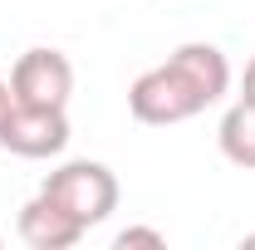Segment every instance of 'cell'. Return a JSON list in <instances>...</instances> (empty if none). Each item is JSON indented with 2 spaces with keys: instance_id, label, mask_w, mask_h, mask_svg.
Here are the masks:
<instances>
[{
  "instance_id": "obj_1",
  "label": "cell",
  "mask_w": 255,
  "mask_h": 250,
  "mask_svg": "<svg viewBox=\"0 0 255 250\" xmlns=\"http://www.w3.org/2000/svg\"><path fill=\"white\" fill-rule=\"evenodd\" d=\"M39 191L54 196L74 221H84V231H94L98 221H108L118 211V177H113L103 162H89V157L59 162V167L44 177Z\"/></svg>"
},
{
  "instance_id": "obj_2",
  "label": "cell",
  "mask_w": 255,
  "mask_h": 250,
  "mask_svg": "<svg viewBox=\"0 0 255 250\" xmlns=\"http://www.w3.org/2000/svg\"><path fill=\"white\" fill-rule=\"evenodd\" d=\"M128 108H132L137 123L167 127V123H187V118H196V113L211 108V103L201 98V89L191 84L177 64L167 59V64H157V69H147V74L132 79V89H128Z\"/></svg>"
},
{
  "instance_id": "obj_3",
  "label": "cell",
  "mask_w": 255,
  "mask_h": 250,
  "mask_svg": "<svg viewBox=\"0 0 255 250\" xmlns=\"http://www.w3.org/2000/svg\"><path fill=\"white\" fill-rule=\"evenodd\" d=\"M10 89H15V103H30V108H69V98H74V64L59 49L34 44V49H25L15 59Z\"/></svg>"
},
{
  "instance_id": "obj_4",
  "label": "cell",
  "mask_w": 255,
  "mask_h": 250,
  "mask_svg": "<svg viewBox=\"0 0 255 250\" xmlns=\"http://www.w3.org/2000/svg\"><path fill=\"white\" fill-rule=\"evenodd\" d=\"M0 147L15 157H59L69 147V113L64 108H30L15 103L10 118L0 123Z\"/></svg>"
},
{
  "instance_id": "obj_5",
  "label": "cell",
  "mask_w": 255,
  "mask_h": 250,
  "mask_svg": "<svg viewBox=\"0 0 255 250\" xmlns=\"http://www.w3.org/2000/svg\"><path fill=\"white\" fill-rule=\"evenodd\" d=\"M84 236H89L84 221H74L59 201L44 196V191H34L30 201L20 206V241L30 250H69V246H79Z\"/></svg>"
},
{
  "instance_id": "obj_6",
  "label": "cell",
  "mask_w": 255,
  "mask_h": 250,
  "mask_svg": "<svg viewBox=\"0 0 255 250\" xmlns=\"http://www.w3.org/2000/svg\"><path fill=\"white\" fill-rule=\"evenodd\" d=\"M167 59H172L191 84L201 89L206 103L226 98V89H231V64H226V54L216 49V44H206V39H187V44H177Z\"/></svg>"
},
{
  "instance_id": "obj_7",
  "label": "cell",
  "mask_w": 255,
  "mask_h": 250,
  "mask_svg": "<svg viewBox=\"0 0 255 250\" xmlns=\"http://www.w3.org/2000/svg\"><path fill=\"white\" fill-rule=\"evenodd\" d=\"M216 142H221V157H226V162L255 172V103L241 98V103L226 108L221 127H216Z\"/></svg>"
},
{
  "instance_id": "obj_8",
  "label": "cell",
  "mask_w": 255,
  "mask_h": 250,
  "mask_svg": "<svg viewBox=\"0 0 255 250\" xmlns=\"http://www.w3.org/2000/svg\"><path fill=\"white\" fill-rule=\"evenodd\" d=\"M118 250H132V246H147V250H167V236L162 231H152V226H128V231H118V241H113Z\"/></svg>"
},
{
  "instance_id": "obj_9",
  "label": "cell",
  "mask_w": 255,
  "mask_h": 250,
  "mask_svg": "<svg viewBox=\"0 0 255 250\" xmlns=\"http://www.w3.org/2000/svg\"><path fill=\"white\" fill-rule=\"evenodd\" d=\"M241 98H246V103H255V59L246 64V79H241Z\"/></svg>"
},
{
  "instance_id": "obj_10",
  "label": "cell",
  "mask_w": 255,
  "mask_h": 250,
  "mask_svg": "<svg viewBox=\"0 0 255 250\" xmlns=\"http://www.w3.org/2000/svg\"><path fill=\"white\" fill-rule=\"evenodd\" d=\"M10 108H15V89H10V84L0 79V123L10 118Z\"/></svg>"
}]
</instances>
